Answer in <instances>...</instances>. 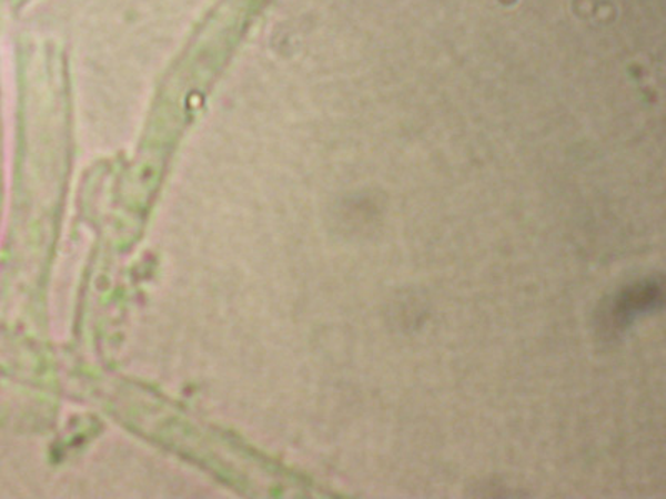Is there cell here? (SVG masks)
I'll list each match as a JSON object with an SVG mask.
<instances>
[{
	"label": "cell",
	"mask_w": 666,
	"mask_h": 499,
	"mask_svg": "<svg viewBox=\"0 0 666 499\" xmlns=\"http://www.w3.org/2000/svg\"><path fill=\"white\" fill-rule=\"evenodd\" d=\"M662 295L663 289L658 282L646 279V282L635 283L616 296L609 318L615 326H626L635 319V316L652 312L656 306L662 305Z\"/></svg>",
	"instance_id": "obj_1"
}]
</instances>
